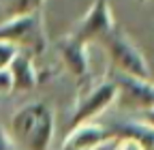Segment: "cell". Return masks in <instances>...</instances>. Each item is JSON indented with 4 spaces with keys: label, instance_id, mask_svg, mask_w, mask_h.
<instances>
[{
    "label": "cell",
    "instance_id": "cell-8",
    "mask_svg": "<svg viewBox=\"0 0 154 150\" xmlns=\"http://www.w3.org/2000/svg\"><path fill=\"white\" fill-rule=\"evenodd\" d=\"M58 52H60L62 60L66 64V69L77 75V77H84L90 69V60H88V52H86V45L75 41L73 36H64V39L58 43Z\"/></svg>",
    "mask_w": 154,
    "mask_h": 150
},
{
    "label": "cell",
    "instance_id": "cell-15",
    "mask_svg": "<svg viewBox=\"0 0 154 150\" xmlns=\"http://www.w3.org/2000/svg\"><path fill=\"white\" fill-rule=\"evenodd\" d=\"M0 150H11V139L2 127H0Z\"/></svg>",
    "mask_w": 154,
    "mask_h": 150
},
{
    "label": "cell",
    "instance_id": "cell-7",
    "mask_svg": "<svg viewBox=\"0 0 154 150\" xmlns=\"http://www.w3.org/2000/svg\"><path fill=\"white\" fill-rule=\"evenodd\" d=\"M113 135L109 133V129L101 122H84L71 127L69 135L62 142V150H99L107 142H111Z\"/></svg>",
    "mask_w": 154,
    "mask_h": 150
},
{
    "label": "cell",
    "instance_id": "cell-3",
    "mask_svg": "<svg viewBox=\"0 0 154 150\" xmlns=\"http://www.w3.org/2000/svg\"><path fill=\"white\" fill-rule=\"evenodd\" d=\"M0 39L13 43L19 52L22 47H30L32 52H43L45 47V34L41 26V15H26V17H13L0 24Z\"/></svg>",
    "mask_w": 154,
    "mask_h": 150
},
{
    "label": "cell",
    "instance_id": "cell-1",
    "mask_svg": "<svg viewBox=\"0 0 154 150\" xmlns=\"http://www.w3.org/2000/svg\"><path fill=\"white\" fill-rule=\"evenodd\" d=\"M54 111L43 101L22 105L9 122V139L22 150H49L54 139Z\"/></svg>",
    "mask_w": 154,
    "mask_h": 150
},
{
    "label": "cell",
    "instance_id": "cell-4",
    "mask_svg": "<svg viewBox=\"0 0 154 150\" xmlns=\"http://www.w3.org/2000/svg\"><path fill=\"white\" fill-rule=\"evenodd\" d=\"M116 97H118V90H116V84L111 80H105L101 84L92 86L86 95H82L79 101H77V107H75L73 118H71V127L96 120L116 101Z\"/></svg>",
    "mask_w": 154,
    "mask_h": 150
},
{
    "label": "cell",
    "instance_id": "cell-12",
    "mask_svg": "<svg viewBox=\"0 0 154 150\" xmlns=\"http://www.w3.org/2000/svg\"><path fill=\"white\" fill-rule=\"evenodd\" d=\"M17 54H19V49H17L13 43L0 39V71H7L9 64H11V60L15 58Z\"/></svg>",
    "mask_w": 154,
    "mask_h": 150
},
{
    "label": "cell",
    "instance_id": "cell-5",
    "mask_svg": "<svg viewBox=\"0 0 154 150\" xmlns=\"http://www.w3.org/2000/svg\"><path fill=\"white\" fill-rule=\"evenodd\" d=\"M111 82L116 84V90H118L120 103L124 107L137 109V111H150L154 109V84L150 80H139L133 77V75H124V73H113Z\"/></svg>",
    "mask_w": 154,
    "mask_h": 150
},
{
    "label": "cell",
    "instance_id": "cell-14",
    "mask_svg": "<svg viewBox=\"0 0 154 150\" xmlns=\"http://www.w3.org/2000/svg\"><path fill=\"white\" fill-rule=\"evenodd\" d=\"M11 90H13V82H11L9 69L7 71H0V95H9Z\"/></svg>",
    "mask_w": 154,
    "mask_h": 150
},
{
    "label": "cell",
    "instance_id": "cell-17",
    "mask_svg": "<svg viewBox=\"0 0 154 150\" xmlns=\"http://www.w3.org/2000/svg\"><path fill=\"white\" fill-rule=\"evenodd\" d=\"M107 144H109V142H107ZM99 150H101V148H99Z\"/></svg>",
    "mask_w": 154,
    "mask_h": 150
},
{
    "label": "cell",
    "instance_id": "cell-2",
    "mask_svg": "<svg viewBox=\"0 0 154 150\" xmlns=\"http://www.w3.org/2000/svg\"><path fill=\"white\" fill-rule=\"evenodd\" d=\"M103 45L109 54V58L113 62V69L124 75H133L139 80H150V67L148 60L143 58V54L139 47L131 41V36L124 34L122 30L113 28L109 34L103 36Z\"/></svg>",
    "mask_w": 154,
    "mask_h": 150
},
{
    "label": "cell",
    "instance_id": "cell-10",
    "mask_svg": "<svg viewBox=\"0 0 154 150\" xmlns=\"http://www.w3.org/2000/svg\"><path fill=\"white\" fill-rule=\"evenodd\" d=\"M107 129L113 137H133L141 144L143 150H154V127L143 120H122Z\"/></svg>",
    "mask_w": 154,
    "mask_h": 150
},
{
    "label": "cell",
    "instance_id": "cell-16",
    "mask_svg": "<svg viewBox=\"0 0 154 150\" xmlns=\"http://www.w3.org/2000/svg\"><path fill=\"white\" fill-rule=\"evenodd\" d=\"M139 120H143V122H148L150 127H154V109H150V111H143V116H141Z\"/></svg>",
    "mask_w": 154,
    "mask_h": 150
},
{
    "label": "cell",
    "instance_id": "cell-6",
    "mask_svg": "<svg viewBox=\"0 0 154 150\" xmlns=\"http://www.w3.org/2000/svg\"><path fill=\"white\" fill-rule=\"evenodd\" d=\"M113 28H116V22H113L109 2L107 0H94L92 7L86 11V15L82 17V22L77 24V28L71 36L75 41L88 45L94 39H103Z\"/></svg>",
    "mask_w": 154,
    "mask_h": 150
},
{
    "label": "cell",
    "instance_id": "cell-13",
    "mask_svg": "<svg viewBox=\"0 0 154 150\" xmlns=\"http://www.w3.org/2000/svg\"><path fill=\"white\" fill-rule=\"evenodd\" d=\"M113 150H143V148L133 137H113Z\"/></svg>",
    "mask_w": 154,
    "mask_h": 150
},
{
    "label": "cell",
    "instance_id": "cell-9",
    "mask_svg": "<svg viewBox=\"0 0 154 150\" xmlns=\"http://www.w3.org/2000/svg\"><path fill=\"white\" fill-rule=\"evenodd\" d=\"M9 75H11V82H13V90H32L38 84V73L32 64V58L24 52H19L11 60Z\"/></svg>",
    "mask_w": 154,
    "mask_h": 150
},
{
    "label": "cell",
    "instance_id": "cell-11",
    "mask_svg": "<svg viewBox=\"0 0 154 150\" xmlns=\"http://www.w3.org/2000/svg\"><path fill=\"white\" fill-rule=\"evenodd\" d=\"M43 2L45 0H2V7L7 13V20H13V17H26L38 13Z\"/></svg>",
    "mask_w": 154,
    "mask_h": 150
}]
</instances>
